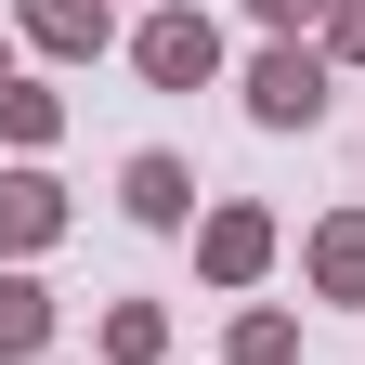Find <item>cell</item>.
<instances>
[{
	"instance_id": "1",
	"label": "cell",
	"mask_w": 365,
	"mask_h": 365,
	"mask_svg": "<svg viewBox=\"0 0 365 365\" xmlns=\"http://www.w3.org/2000/svg\"><path fill=\"white\" fill-rule=\"evenodd\" d=\"M248 118L261 130H313V118H327V66H313V53H261L248 66Z\"/></svg>"
},
{
	"instance_id": "2",
	"label": "cell",
	"mask_w": 365,
	"mask_h": 365,
	"mask_svg": "<svg viewBox=\"0 0 365 365\" xmlns=\"http://www.w3.org/2000/svg\"><path fill=\"white\" fill-rule=\"evenodd\" d=\"M130 53H144V78H170V91H196V78L222 66V26H209V14H157L144 39H130Z\"/></svg>"
},
{
	"instance_id": "3",
	"label": "cell",
	"mask_w": 365,
	"mask_h": 365,
	"mask_svg": "<svg viewBox=\"0 0 365 365\" xmlns=\"http://www.w3.org/2000/svg\"><path fill=\"white\" fill-rule=\"evenodd\" d=\"M196 261L222 274V287H248V274L274 261V222H261V209H209V235H196Z\"/></svg>"
},
{
	"instance_id": "4",
	"label": "cell",
	"mask_w": 365,
	"mask_h": 365,
	"mask_svg": "<svg viewBox=\"0 0 365 365\" xmlns=\"http://www.w3.org/2000/svg\"><path fill=\"white\" fill-rule=\"evenodd\" d=\"M66 235V196L39 170H0V248H53Z\"/></svg>"
},
{
	"instance_id": "5",
	"label": "cell",
	"mask_w": 365,
	"mask_h": 365,
	"mask_svg": "<svg viewBox=\"0 0 365 365\" xmlns=\"http://www.w3.org/2000/svg\"><path fill=\"white\" fill-rule=\"evenodd\" d=\"M313 287H327V300H365V209H339L327 235H313Z\"/></svg>"
},
{
	"instance_id": "6",
	"label": "cell",
	"mask_w": 365,
	"mask_h": 365,
	"mask_svg": "<svg viewBox=\"0 0 365 365\" xmlns=\"http://www.w3.org/2000/svg\"><path fill=\"white\" fill-rule=\"evenodd\" d=\"M118 196H130V222H182V209H196V182H182V157H130Z\"/></svg>"
},
{
	"instance_id": "7",
	"label": "cell",
	"mask_w": 365,
	"mask_h": 365,
	"mask_svg": "<svg viewBox=\"0 0 365 365\" xmlns=\"http://www.w3.org/2000/svg\"><path fill=\"white\" fill-rule=\"evenodd\" d=\"M26 39L39 53H91L105 39V0H26Z\"/></svg>"
},
{
	"instance_id": "8",
	"label": "cell",
	"mask_w": 365,
	"mask_h": 365,
	"mask_svg": "<svg viewBox=\"0 0 365 365\" xmlns=\"http://www.w3.org/2000/svg\"><path fill=\"white\" fill-rule=\"evenodd\" d=\"M39 339H53V300L26 274H0V352H39Z\"/></svg>"
},
{
	"instance_id": "9",
	"label": "cell",
	"mask_w": 365,
	"mask_h": 365,
	"mask_svg": "<svg viewBox=\"0 0 365 365\" xmlns=\"http://www.w3.org/2000/svg\"><path fill=\"white\" fill-rule=\"evenodd\" d=\"M157 339H170V327H157L144 300H118V313H105V352H118V365H157Z\"/></svg>"
},
{
	"instance_id": "10",
	"label": "cell",
	"mask_w": 365,
	"mask_h": 365,
	"mask_svg": "<svg viewBox=\"0 0 365 365\" xmlns=\"http://www.w3.org/2000/svg\"><path fill=\"white\" fill-rule=\"evenodd\" d=\"M53 118H66L53 91H0V130H14V144H53Z\"/></svg>"
},
{
	"instance_id": "11",
	"label": "cell",
	"mask_w": 365,
	"mask_h": 365,
	"mask_svg": "<svg viewBox=\"0 0 365 365\" xmlns=\"http://www.w3.org/2000/svg\"><path fill=\"white\" fill-rule=\"evenodd\" d=\"M300 339H287V313H248V327H235V365H287Z\"/></svg>"
},
{
	"instance_id": "12",
	"label": "cell",
	"mask_w": 365,
	"mask_h": 365,
	"mask_svg": "<svg viewBox=\"0 0 365 365\" xmlns=\"http://www.w3.org/2000/svg\"><path fill=\"white\" fill-rule=\"evenodd\" d=\"M327 53H365V0H339V14H327Z\"/></svg>"
},
{
	"instance_id": "13",
	"label": "cell",
	"mask_w": 365,
	"mask_h": 365,
	"mask_svg": "<svg viewBox=\"0 0 365 365\" xmlns=\"http://www.w3.org/2000/svg\"><path fill=\"white\" fill-rule=\"evenodd\" d=\"M248 14H261V26H300V14H327V0H248Z\"/></svg>"
},
{
	"instance_id": "14",
	"label": "cell",
	"mask_w": 365,
	"mask_h": 365,
	"mask_svg": "<svg viewBox=\"0 0 365 365\" xmlns=\"http://www.w3.org/2000/svg\"><path fill=\"white\" fill-rule=\"evenodd\" d=\"M0 91H14V78H0Z\"/></svg>"
}]
</instances>
